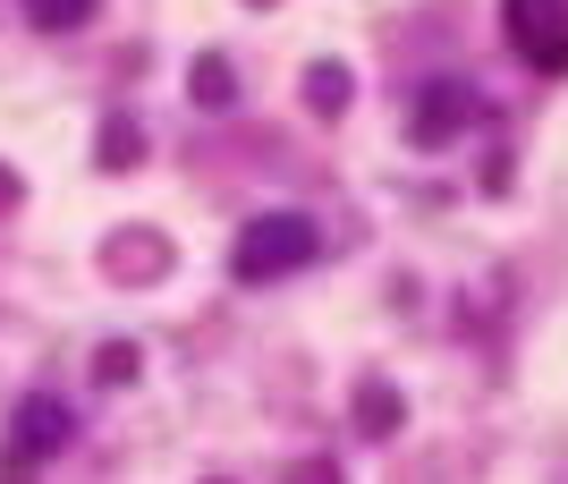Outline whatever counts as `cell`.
<instances>
[{
	"label": "cell",
	"instance_id": "6da1fadb",
	"mask_svg": "<svg viewBox=\"0 0 568 484\" xmlns=\"http://www.w3.org/2000/svg\"><path fill=\"white\" fill-rule=\"evenodd\" d=\"M314 246H323V230H314L306 213H272V221H246L230 272H237V281H281V272L314 264Z\"/></svg>",
	"mask_w": 568,
	"mask_h": 484
},
{
	"label": "cell",
	"instance_id": "7a4b0ae2",
	"mask_svg": "<svg viewBox=\"0 0 568 484\" xmlns=\"http://www.w3.org/2000/svg\"><path fill=\"white\" fill-rule=\"evenodd\" d=\"M9 484H26L34 467L51 460V451H69V409L51 400V391H34V400H18V425H9Z\"/></svg>",
	"mask_w": 568,
	"mask_h": 484
},
{
	"label": "cell",
	"instance_id": "3957f363",
	"mask_svg": "<svg viewBox=\"0 0 568 484\" xmlns=\"http://www.w3.org/2000/svg\"><path fill=\"white\" fill-rule=\"evenodd\" d=\"M509 34L535 69H568V0H509Z\"/></svg>",
	"mask_w": 568,
	"mask_h": 484
},
{
	"label": "cell",
	"instance_id": "277c9868",
	"mask_svg": "<svg viewBox=\"0 0 568 484\" xmlns=\"http://www.w3.org/2000/svg\"><path fill=\"white\" fill-rule=\"evenodd\" d=\"M467 120H475V94L458 85V77H433L425 94H416V120H407V137H416V145H450Z\"/></svg>",
	"mask_w": 568,
	"mask_h": 484
},
{
	"label": "cell",
	"instance_id": "5b68a950",
	"mask_svg": "<svg viewBox=\"0 0 568 484\" xmlns=\"http://www.w3.org/2000/svg\"><path fill=\"white\" fill-rule=\"evenodd\" d=\"M26 18L43 26V34H60V26H85V18H94V0H26Z\"/></svg>",
	"mask_w": 568,
	"mask_h": 484
},
{
	"label": "cell",
	"instance_id": "8992f818",
	"mask_svg": "<svg viewBox=\"0 0 568 484\" xmlns=\"http://www.w3.org/2000/svg\"><path fill=\"white\" fill-rule=\"evenodd\" d=\"M306 94L323 102V111H339V102H348V69H332V60H323V69H306Z\"/></svg>",
	"mask_w": 568,
	"mask_h": 484
},
{
	"label": "cell",
	"instance_id": "52a82bcc",
	"mask_svg": "<svg viewBox=\"0 0 568 484\" xmlns=\"http://www.w3.org/2000/svg\"><path fill=\"white\" fill-rule=\"evenodd\" d=\"M195 102H230V69H221V60H195Z\"/></svg>",
	"mask_w": 568,
	"mask_h": 484
},
{
	"label": "cell",
	"instance_id": "ba28073f",
	"mask_svg": "<svg viewBox=\"0 0 568 484\" xmlns=\"http://www.w3.org/2000/svg\"><path fill=\"white\" fill-rule=\"evenodd\" d=\"M136 374V349H102V383H128Z\"/></svg>",
	"mask_w": 568,
	"mask_h": 484
}]
</instances>
